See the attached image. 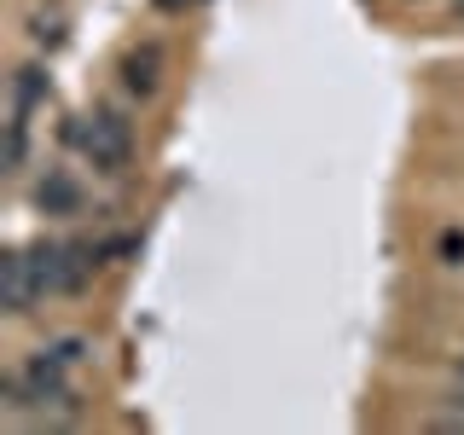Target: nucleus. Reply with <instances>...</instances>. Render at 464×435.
Masks as SVG:
<instances>
[{
  "instance_id": "nucleus-1",
  "label": "nucleus",
  "mask_w": 464,
  "mask_h": 435,
  "mask_svg": "<svg viewBox=\"0 0 464 435\" xmlns=\"http://www.w3.org/2000/svg\"><path fill=\"white\" fill-rule=\"evenodd\" d=\"M76 151L93 163L99 174H116V169H128V157H134V128L122 122L116 111H82L76 122H70V134H64Z\"/></svg>"
},
{
  "instance_id": "nucleus-2",
  "label": "nucleus",
  "mask_w": 464,
  "mask_h": 435,
  "mask_svg": "<svg viewBox=\"0 0 464 435\" xmlns=\"http://www.w3.org/2000/svg\"><path fill=\"white\" fill-rule=\"evenodd\" d=\"M41 302H47V290L29 267V250H6V261H0V308H6V319L35 314Z\"/></svg>"
},
{
  "instance_id": "nucleus-3",
  "label": "nucleus",
  "mask_w": 464,
  "mask_h": 435,
  "mask_svg": "<svg viewBox=\"0 0 464 435\" xmlns=\"http://www.w3.org/2000/svg\"><path fill=\"white\" fill-rule=\"evenodd\" d=\"M157 87H163V47L157 41H145L122 58V93L128 99H151Z\"/></svg>"
},
{
  "instance_id": "nucleus-4",
  "label": "nucleus",
  "mask_w": 464,
  "mask_h": 435,
  "mask_svg": "<svg viewBox=\"0 0 464 435\" xmlns=\"http://www.w3.org/2000/svg\"><path fill=\"white\" fill-rule=\"evenodd\" d=\"M35 203H41V215H82V209H87L82 180H76L70 169H47V174H41Z\"/></svg>"
},
{
  "instance_id": "nucleus-5",
  "label": "nucleus",
  "mask_w": 464,
  "mask_h": 435,
  "mask_svg": "<svg viewBox=\"0 0 464 435\" xmlns=\"http://www.w3.org/2000/svg\"><path fill=\"white\" fill-rule=\"evenodd\" d=\"M41 99H47V70H41V64H24L18 76H12V93H6V105H12V122H29Z\"/></svg>"
},
{
  "instance_id": "nucleus-6",
  "label": "nucleus",
  "mask_w": 464,
  "mask_h": 435,
  "mask_svg": "<svg viewBox=\"0 0 464 435\" xmlns=\"http://www.w3.org/2000/svg\"><path fill=\"white\" fill-rule=\"evenodd\" d=\"M424 424H430V430H453V435H464V389H453V395L435 406Z\"/></svg>"
},
{
  "instance_id": "nucleus-7",
  "label": "nucleus",
  "mask_w": 464,
  "mask_h": 435,
  "mask_svg": "<svg viewBox=\"0 0 464 435\" xmlns=\"http://www.w3.org/2000/svg\"><path fill=\"white\" fill-rule=\"evenodd\" d=\"M441 261L447 267H464V232H441Z\"/></svg>"
},
{
  "instance_id": "nucleus-8",
  "label": "nucleus",
  "mask_w": 464,
  "mask_h": 435,
  "mask_svg": "<svg viewBox=\"0 0 464 435\" xmlns=\"http://www.w3.org/2000/svg\"><path fill=\"white\" fill-rule=\"evenodd\" d=\"M453 383H459V389H464V354H459V360H453Z\"/></svg>"
},
{
  "instance_id": "nucleus-9",
  "label": "nucleus",
  "mask_w": 464,
  "mask_h": 435,
  "mask_svg": "<svg viewBox=\"0 0 464 435\" xmlns=\"http://www.w3.org/2000/svg\"><path fill=\"white\" fill-rule=\"evenodd\" d=\"M453 6H464V0H453Z\"/></svg>"
}]
</instances>
